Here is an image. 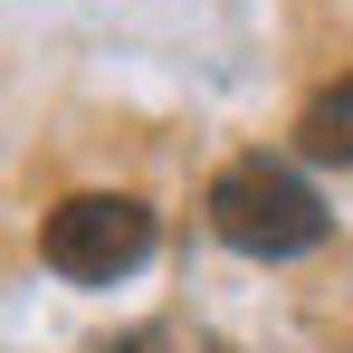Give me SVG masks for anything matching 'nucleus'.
I'll list each match as a JSON object with an SVG mask.
<instances>
[{"label": "nucleus", "instance_id": "f257e3e1", "mask_svg": "<svg viewBox=\"0 0 353 353\" xmlns=\"http://www.w3.org/2000/svg\"><path fill=\"white\" fill-rule=\"evenodd\" d=\"M210 230L220 248L239 258H305L315 239H325V201H315V181L277 163V153H230L220 172H210Z\"/></svg>", "mask_w": 353, "mask_h": 353}, {"label": "nucleus", "instance_id": "f03ea898", "mask_svg": "<svg viewBox=\"0 0 353 353\" xmlns=\"http://www.w3.org/2000/svg\"><path fill=\"white\" fill-rule=\"evenodd\" d=\"M39 258L67 287H115V277H134L153 258V210L134 191H67L39 220Z\"/></svg>", "mask_w": 353, "mask_h": 353}, {"label": "nucleus", "instance_id": "7ed1b4c3", "mask_svg": "<svg viewBox=\"0 0 353 353\" xmlns=\"http://www.w3.org/2000/svg\"><path fill=\"white\" fill-rule=\"evenodd\" d=\"M296 153H305V163H353V67L325 77V86L296 105Z\"/></svg>", "mask_w": 353, "mask_h": 353}]
</instances>
